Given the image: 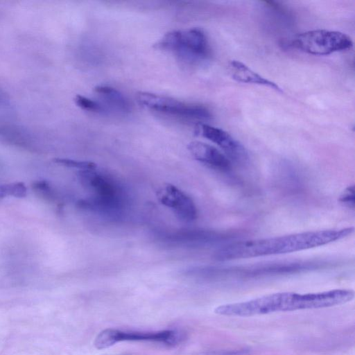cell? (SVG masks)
<instances>
[{"mask_svg":"<svg viewBox=\"0 0 355 355\" xmlns=\"http://www.w3.org/2000/svg\"><path fill=\"white\" fill-rule=\"evenodd\" d=\"M250 350L249 349L242 348L230 350H216L207 353V355H249Z\"/></svg>","mask_w":355,"mask_h":355,"instance_id":"obj_18","label":"cell"},{"mask_svg":"<svg viewBox=\"0 0 355 355\" xmlns=\"http://www.w3.org/2000/svg\"><path fill=\"white\" fill-rule=\"evenodd\" d=\"M180 340L179 334L173 330L159 331H124L116 329H106L96 337L94 345L98 349L111 347L121 341H150L173 345Z\"/></svg>","mask_w":355,"mask_h":355,"instance_id":"obj_8","label":"cell"},{"mask_svg":"<svg viewBox=\"0 0 355 355\" xmlns=\"http://www.w3.org/2000/svg\"><path fill=\"white\" fill-rule=\"evenodd\" d=\"M291 45L311 55H327L349 50L353 41L349 35L340 31L317 29L297 35L291 41Z\"/></svg>","mask_w":355,"mask_h":355,"instance_id":"obj_6","label":"cell"},{"mask_svg":"<svg viewBox=\"0 0 355 355\" xmlns=\"http://www.w3.org/2000/svg\"><path fill=\"white\" fill-rule=\"evenodd\" d=\"M354 231L353 227H347L232 241L220 248L215 252L214 258L225 261L295 252L342 240Z\"/></svg>","mask_w":355,"mask_h":355,"instance_id":"obj_1","label":"cell"},{"mask_svg":"<svg viewBox=\"0 0 355 355\" xmlns=\"http://www.w3.org/2000/svg\"><path fill=\"white\" fill-rule=\"evenodd\" d=\"M155 46L173 52L181 60L189 63L205 61L211 55L207 37L200 28L170 31L158 41Z\"/></svg>","mask_w":355,"mask_h":355,"instance_id":"obj_5","label":"cell"},{"mask_svg":"<svg viewBox=\"0 0 355 355\" xmlns=\"http://www.w3.org/2000/svg\"><path fill=\"white\" fill-rule=\"evenodd\" d=\"M339 202L345 207L354 209V185L348 186L341 193Z\"/></svg>","mask_w":355,"mask_h":355,"instance_id":"obj_17","label":"cell"},{"mask_svg":"<svg viewBox=\"0 0 355 355\" xmlns=\"http://www.w3.org/2000/svg\"><path fill=\"white\" fill-rule=\"evenodd\" d=\"M55 162L63 166L78 168L80 171L95 169L97 167L94 162L89 161H78L70 159H58L55 160Z\"/></svg>","mask_w":355,"mask_h":355,"instance_id":"obj_16","label":"cell"},{"mask_svg":"<svg viewBox=\"0 0 355 355\" xmlns=\"http://www.w3.org/2000/svg\"><path fill=\"white\" fill-rule=\"evenodd\" d=\"M75 101L76 104L85 110L96 113L106 112L105 107L101 103L83 96H76Z\"/></svg>","mask_w":355,"mask_h":355,"instance_id":"obj_15","label":"cell"},{"mask_svg":"<svg viewBox=\"0 0 355 355\" xmlns=\"http://www.w3.org/2000/svg\"><path fill=\"white\" fill-rule=\"evenodd\" d=\"M197 132L220 147L231 162L244 164L248 160V152L245 147L225 130L200 123L197 125Z\"/></svg>","mask_w":355,"mask_h":355,"instance_id":"obj_9","label":"cell"},{"mask_svg":"<svg viewBox=\"0 0 355 355\" xmlns=\"http://www.w3.org/2000/svg\"><path fill=\"white\" fill-rule=\"evenodd\" d=\"M162 236L166 242L197 247L225 243L233 237L226 232L207 230H183Z\"/></svg>","mask_w":355,"mask_h":355,"instance_id":"obj_11","label":"cell"},{"mask_svg":"<svg viewBox=\"0 0 355 355\" xmlns=\"http://www.w3.org/2000/svg\"><path fill=\"white\" fill-rule=\"evenodd\" d=\"M80 184L92 195L78 204L83 209L110 216L119 214L126 205L123 187L112 177L95 169L80 171Z\"/></svg>","mask_w":355,"mask_h":355,"instance_id":"obj_3","label":"cell"},{"mask_svg":"<svg viewBox=\"0 0 355 355\" xmlns=\"http://www.w3.org/2000/svg\"><path fill=\"white\" fill-rule=\"evenodd\" d=\"M157 196L163 205L171 209L182 220L191 222L197 218L198 211L193 200L177 187L164 184L157 191Z\"/></svg>","mask_w":355,"mask_h":355,"instance_id":"obj_10","label":"cell"},{"mask_svg":"<svg viewBox=\"0 0 355 355\" xmlns=\"http://www.w3.org/2000/svg\"><path fill=\"white\" fill-rule=\"evenodd\" d=\"M187 148L192 156L203 164L221 172L232 168V162L216 147L199 141L190 142Z\"/></svg>","mask_w":355,"mask_h":355,"instance_id":"obj_12","label":"cell"},{"mask_svg":"<svg viewBox=\"0 0 355 355\" xmlns=\"http://www.w3.org/2000/svg\"><path fill=\"white\" fill-rule=\"evenodd\" d=\"M227 68L231 77L237 82L262 85L282 92V88L277 83L259 75L241 61L230 60Z\"/></svg>","mask_w":355,"mask_h":355,"instance_id":"obj_13","label":"cell"},{"mask_svg":"<svg viewBox=\"0 0 355 355\" xmlns=\"http://www.w3.org/2000/svg\"><path fill=\"white\" fill-rule=\"evenodd\" d=\"M137 99L144 107L159 112L198 121L211 119L212 114L205 106L182 102L175 98L153 93L140 92Z\"/></svg>","mask_w":355,"mask_h":355,"instance_id":"obj_7","label":"cell"},{"mask_svg":"<svg viewBox=\"0 0 355 355\" xmlns=\"http://www.w3.org/2000/svg\"><path fill=\"white\" fill-rule=\"evenodd\" d=\"M94 92L99 95L108 105L123 113L131 111V105L119 90L107 85H98Z\"/></svg>","mask_w":355,"mask_h":355,"instance_id":"obj_14","label":"cell"},{"mask_svg":"<svg viewBox=\"0 0 355 355\" xmlns=\"http://www.w3.org/2000/svg\"><path fill=\"white\" fill-rule=\"evenodd\" d=\"M326 263L316 260L282 261L260 263L246 266L226 267H198L195 276L207 278H256L273 275L293 274L315 270Z\"/></svg>","mask_w":355,"mask_h":355,"instance_id":"obj_4","label":"cell"},{"mask_svg":"<svg viewBox=\"0 0 355 355\" xmlns=\"http://www.w3.org/2000/svg\"><path fill=\"white\" fill-rule=\"evenodd\" d=\"M354 292L350 289H334L318 293L280 292L245 302L218 306L214 312L220 315L248 317L275 312L328 308L352 301Z\"/></svg>","mask_w":355,"mask_h":355,"instance_id":"obj_2","label":"cell"}]
</instances>
